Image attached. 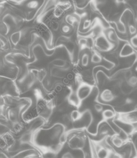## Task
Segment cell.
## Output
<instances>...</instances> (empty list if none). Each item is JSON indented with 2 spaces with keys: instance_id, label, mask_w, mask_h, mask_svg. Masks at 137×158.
<instances>
[{
  "instance_id": "obj_1",
  "label": "cell",
  "mask_w": 137,
  "mask_h": 158,
  "mask_svg": "<svg viewBox=\"0 0 137 158\" xmlns=\"http://www.w3.org/2000/svg\"><path fill=\"white\" fill-rule=\"evenodd\" d=\"M96 47L100 51H107L111 49L112 45L104 35H100L95 41Z\"/></svg>"
},
{
  "instance_id": "obj_2",
  "label": "cell",
  "mask_w": 137,
  "mask_h": 158,
  "mask_svg": "<svg viewBox=\"0 0 137 158\" xmlns=\"http://www.w3.org/2000/svg\"><path fill=\"white\" fill-rule=\"evenodd\" d=\"M69 146L74 150L81 149L85 145L84 139L79 136H75L71 138L69 141Z\"/></svg>"
},
{
  "instance_id": "obj_3",
  "label": "cell",
  "mask_w": 137,
  "mask_h": 158,
  "mask_svg": "<svg viewBox=\"0 0 137 158\" xmlns=\"http://www.w3.org/2000/svg\"><path fill=\"white\" fill-rule=\"evenodd\" d=\"M92 91V88L90 85L87 84H82L77 89V93L81 100L87 98Z\"/></svg>"
},
{
  "instance_id": "obj_4",
  "label": "cell",
  "mask_w": 137,
  "mask_h": 158,
  "mask_svg": "<svg viewBox=\"0 0 137 158\" xmlns=\"http://www.w3.org/2000/svg\"><path fill=\"white\" fill-rule=\"evenodd\" d=\"M133 19L134 14L130 9H125L120 17V20L125 25L127 24L128 25L130 24H133L132 22L133 21Z\"/></svg>"
},
{
  "instance_id": "obj_5",
  "label": "cell",
  "mask_w": 137,
  "mask_h": 158,
  "mask_svg": "<svg viewBox=\"0 0 137 158\" xmlns=\"http://www.w3.org/2000/svg\"><path fill=\"white\" fill-rule=\"evenodd\" d=\"M101 99L105 102H109L115 99V94L109 89H104L100 94Z\"/></svg>"
},
{
  "instance_id": "obj_6",
  "label": "cell",
  "mask_w": 137,
  "mask_h": 158,
  "mask_svg": "<svg viewBox=\"0 0 137 158\" xmlns=\"http://www.w3.org/2000/svg\"><path fill=\"white\" fill-rule=\"evenodd\" d=\"M133 52H134V51L132 46L129 44H125L122 47L120 52V56L122 57H128L131 55Z\"/></svg>"
},
{
  "instance_id": "obj_7",
  "label": "cell",
  "mask_w": 137,
  "mask_h": 158,
  "mask_svg": "<svg viewBox=\"0 0 137 158\" xmlns=\"http://www.w3.org/2000/svg\"><path fill=\"white\" fill-rule=\"evenodd\" d=\"M80 101L81 99L79 98L77 92L76 93H72L69 98H68V101L69 102L74 106H78L80 104Z\"/></svg>"
},
{
  "instance_id": "obj_8",
  "label": "cell",
  "mask_w": 137,
  "mask_h": 158,
  "mask_svg": "<svg viewBox=\"0 0 137 158\" xmlns=\"http://www.w3.org/2000/svg\"><path fill=\"white\" fill-rule=\"evenodd\" d=\"M111 141L112 144L117 148H122L124 143V140L117 134L112 137Z\"/></svg>"
},
{
  "instance_id": "obj_9",
  "label": "cell",
  "mask_w": 137,
  "mask_h": 158,
  "mask_svg": "<svg viewBox=\"0 0 137 158\" xmlns=\"http://www.w3.org/2000/svg\"><path fill=\"white\" fill-rule=\"evenodd\" d=\"M115 27L117 28V30L119 33L120 34H125L127 32V28L125 24L122 22L120 19L117 20L115 22Z\"/></svg>"
},
{
  "instance_id": "obj_10",
  "label": "cell",
  "mask_w": 137,
  "mask_h": 158,
  "mask_svg": "<svg viewBox=\"0 0 137 158\" xmlns=\"http://www.w3.org/2000/svg\"><path fill=\"white\" fill-rule=\"evenodd\" d=\"M22 38V32L20 31H15L10 35V40L14 45H17Z\"/></svg>"
},
{
  "instance_id": "obj_11",
  "label": "cell",
  "mask_w": 137,
  "mask_h": 158,
  "mask_svg": "<svg viewBox=\"0 0 137 158\" xmlns=\"http://www.w3.org/2000/svg\"><path fill=\"white\" fill-rule=\"evenodd\" d=\"M7 116H8L9 120L12 123L18 122V113L15 109H9L7 112Z\"/></svg>"
},
{
  "instance_id": "obj_12",
  "label": "cell",
  "mask_w": 137,
  "mask_h": 158,
  "mask_svg": "<svg viewBox=\"0 0 137 158\" xmlns=\"http://www.w3.org/2000/svg\"><path fill=\"white\" fill-rule=\"evenodd\" d=\"M120 90L124 94H129L131 91V89L133 86L130 85L128 83L127 81H123L120 85Z\"/></svg>"
},
{
  "instance_id": "obj_13",
  "label": "cell",
  "mask_w": 137,
  "mask_h": 158,
  "mask_svg": "<svg viewBox=\"0 0 137 158\" xmlns=\"http://www.w3.org/2000/svg\"><path fill=\"white\" fill-rule=\"evenodd\" d=\"M102 116H103V118L104 119L109 120V119H111V118L114 117L115 113L112 110L109 109H105L103 111Z\"/></svg>"
},
{
  "instance_id": "obj_14",
  "label": "cell",
  "mask_w": 137,
  "mask_h": 158,
  "mask_svg": "<svg viewBox=\"0 0 137 158\" xmlns=\"http://www.w3.org/2000/svg\"><path fill=\"white\" fill-rule=\"evenodd\" d=\"M107 37L109 40L113 42H116L118 41V36L116 32L113 30H109L107 32Z\"/></svg>"
},
{
  "instance_id": "obj_15",
  "label": "cell",
  "mask_w": 137,
  "mask_h": 158,
  "mask_svg": "<svg viewBox=\"0 0 137 158\" xmlns=\"http://www.w3.org/2000/svg\"><path fill=\"white\" fill-rule=\"evenodd\" d=\"M109 154L110 152L108 151L107 149L101 147L99 148L98 151H97V157L100 158H104L106 157H109Z\"/></svg>"
},
{
  "instance_id": "obj_16",
  "label": "cell",
  "mask_w": 137,
  "mask_h": 158,
  "mask_svg": "<svg viewBox=\"0 0 137 158\" xmlns=\"http://www.w3.org/2000/svg\"><path fill=\"white\" fill-rule=\"evenodd\" d=\"M72 121L73 122H76V121H79L80 120L82 114L77 110H72L71 114H70Z\"/></svg>"
},
{
  "instance_id": "obj_17",
  "label": "cell",
  "mask_w": 137,
  "mask_h": 158,
  "mask_svg": "<svg viewBox=\"0 0 137 158\" xmlns=\"http://www.w3.org/2000/svg\"><path fill=\"white\" fill-rule=\"evenodd\" d=\"M53 65L58 67H64L66 65V60L61 59H56L52 62Z\"/></svg>"
},
{
  "instance_id": "obj_18",
  "label": "cell",
  "mask_w": 137,
  "mask_h": 158,
  "mask_svg": "<svg viewBox=\"0 0 137 158\" xmlns=\"http://www.w3.org/2000/svg\"><path fill=\"white\" fill-rule=\"evenodd\" d=\"M32 136H33L32 133H31L29 131L27 132V133H25L21 137L20 140L22 143H28L31 139Z\"/></svg>"
},
{
  "instance_id": "obj_19",
  "label": "cell",
  "mask_w": 137,
  "mask_h": 158,
  "mask_svg": "<svg viewBox=\"0 0 137 158\" xmlns=\"http://www.w3.org/2000/svg\"><path fill=\"white\" fill-rule=\"evenodd\" d=\"M9 26L5 22H2L1 23V33L3 35H7L9 31Z\"/></svg>"
},
{
  "instance_id": "obj_20",
  "label": "cell",
  "mask_w": 137,
  "mask_h": 158,
  "mask_svg": "<svg viewBox=\"0 0 137 158\" xmlns=\"http://www.w3.org/2000/svg\"><path fill=\"white\" fill-rule=\"evenodd\" d=\"M65 21L69 25H72L76 21H77V19L76 17H74L72 15L69 14L67 15L65 17Z\"/></svg>"
},
{
  "instance_id": "obj_21",
  "label": "cell",
  "mask_w": 137,
  "mask_h": 158,
  "mask_svg": "<svg viewBox=\"0 0 137 158\" xmlns=\"http://www.w3.org/2000/svg\"><path fill=\"white\" fill-rule=\"evenodd\" d=\"M102 61L101 56L98 53H94L91 57V62L94 64H98Z\"/></svg>"
},
{
  "instance_id": "obj_22",
  "label": "cell",
  "mask_w": 137,
  "mask_h": 158,
  "mask_svg": "<svg viewBox=\"0 0 137 158\" xmlns=\"http://www.w3.org/2000/svg\"><path fill=\"white\" fill-rule=\"evenodd\" d=\"M78 44L80 47V49H84L85 48H87L88 46V39L82 38L79 40Z\"/></svg>"
},
{
  "instance_id": "obj_23",
  "label": "cell",
  "mask_w": 137,
  "mask_h": 158,
  "mask_svg": "<svg viewBox=\"0 0 137 158\" xmlns=\"http://www.w3.org/2000/svg\"><path fill=\"white\" fill-rule=\"evenodd\" d=\"M127 81L130 85L134 87L135 86H136L137 85V77L131 75L130 78H128L127 80Z\"/></svg>"
},
{
  "instance_id": "obj_24",
  "label": "cell",
  "mask_w": 137,
  "mask_h": 158,
  "mask_svg": "<svg viewBox=\"0 0 137 158\" xmlns=\"http://www.w3.org/2000/svg\"><path fill=\"white\" fill-rule=\"evenodd\" d=\"M47 75V72L44 69H41L37 72V78L40 81H42Z\"/></svg>"
},
{
  "instance_id": "obj_25",
  "label": "cell",
  "mask_w": 137,
  "mask_h": 158,
  "mask_svg": "<svg viewBox=\"0 0 137 158\" xmlns=\"http://www.w3.org/2000/svg\"><path fill=\"white\" fill-rule=\"evenodd\" d=\"M89 62V56L88 54H84L81 58V64L83 66H87Z\"/></svg>"
},
{
  "instance_id": "obj_26",
  "label": "cell",
  "mask_w": 137,
  "mask_h": 158,
  "mask_svg": "<svg viewBox=\"0 0 137 158\" xmlns=\"http://www.w3.org/2000/svg\"><path fill=\"white\" fill-rule=\"evenodd\" d=\"M14 125H13V128L15 131V132L16 133H19L22 130H23V125L20 123H18V122H16L15 123H13Z\"/></svg>"
},
{
  "instance_id": "obj_27",
  "label": "cell",
  "mask_w": 137,
  "mask_h": 158,
  "mask_svg": "<svg viewBox=\"0 0 137 158\" xmlns=\"http://www.w3.org/2000/svg\"><path fill=\"white\" fill-rule=\"evenodd\" d=\"M128 31L131 35H135L137 31V28L133 24L128 25Z\"/></svg>"
},
{
  "instance_id": "obj_28",
  "label": "cell",
  "mask_w": 137,
  "mask_h": 158,
  "mask_svg": "<svg viewBox=\"0 0 137 158\" xmlns=\"http://www.w3.org/2000/svg\"><path fill=\"white\" fill-rule=\"evenodd\" d=\"M62 120L63 122L66 123V124H68L71 122V121L72 120L71 115H69L68 114H65L63 115L62 117Z\"/></svg>"
},
{
  "instance_id": "obj_29",
  "label": "cell",
  "mask_w": 137,
  "mask_h": 158,
  "mask_svg": "<svg viewBox=\"0 0 137 158\" xmlns=\"http://www.w3.org/2000/svg\"><path fill=\"white\" fill-rule=\"evenodd\" d=\"M67 141V135L65 133H61L59 138V142L60 144H64Z\"/></svg>"
},
{
  "instance_id": "obj_30",
  "label": "cell",
  "mask_w": 137,
  "mask_h": 158,
  "mask_svg": "<svg viewBox=\"0 0 137 158\" xmlns=\"http://www.w3.org/2000/svg\"><path fill=\"white\" fill-rule=\"evenodd\" d=\"M27 6L29 9H36L38 6V2L36 1H33L28 2Z\"/></svg>"
},
{
  "instance_id": "obj_31",
  "label": "cell",
  "mask_w": 137,
  "mask_h": 158,
  "mask_svg": "<svg viewBox=\"0 0 137 158\" xmlns=\"http://www.w3.org/2000/svg\"><path fill=\"white\" fill-rule=\"evenodd\" d=\"M61 31L64 33H68L71 31V28L69 25L68 24H65L61 27Z\"/></svg>"
},
{
  "instance_id": "obj_32",
  "label": "cell",
  "mask_w": 137,
  "mask_h": 158,
  "mask_svg": "<svg viewBox=\"0 0 137 158\" xmlns=\"http://www.w3.org/2000/svg\"><path fill=\"white\" fill-rule=\"evenodd\" d=\"M51 28L53 31H57L59 28V23L57 21H53L51 23Z\"/></svg>"
},
{
  "instance_id": "obj_33",
  "label": "cell",
  "mask_w": 137,
  "mask_h": 158,
  "mask_svg": "<svg viewBox=\"0 0 137 158\" xmlns=\"http://www.w3.org/2000/svg\"><path fill=\"white\" fill-rule=\"evenodd\" d=\"M131 44L134 48H137V35L133 36L130 40Z\"/></svg>"
},
{
  "instance_id": "obj_34",
  "label": "cell",
  "mask_w": 137,
  "mask_h": 158,
  "mask_svg": "<svg viewBox=\"0 0 137 158\" xmlns=\"http://www.w3.org/2000/svg\"><path fill=\"white\" fill-rule=\"evenodd\" d=\"M90 25H91V21L88 19H86L84 22L83 28L84 29H87L90 27Z\"/></svg>"
},
{
  "instance_id": "obj_35",
  "label": "cell",
  "mask_w": 137,
  "mask_h": 158,
  "mask_svg": "<svg viewBox=\"0 0 137 158\" xmlns=\"http://www.w3.org/2000/svg\"><path fill=\"white\" fill-rule=\"evenodd\" d=\"M93 107H94V109L97 112H101V111H103V106L101 104H95L94 105Z\"/></svg>"
},
{
  "instance_id": "obj_36",
  "label": "cell",
  "mask_w": 137,
  "mask_h": 158,
  "mask_svg": "<svg viewBox=\"0 0 137 158\" xmlns=\"http://www.w3.org/2000/svg\"><path fill=\"white\" fill-rule=\"evenodd\" d=\"M41 124H42V122L41 120H36L34 123H33V128H34V129L37 128L39 126H41Z\"/></svg>"
},
{
  "instance_id": "obj_37",
  "label": "cell",
  "mask_w": 137,
  "mask_h": 158,
  "mask_svg": "<svg viewBox=\"0 0 137 158\" xmlns=\"http://www.w3.org/2000/svg\"><path fill=\"white\" fill-rule=\"evenodd\" d=\"M97 6H101V5H103L105 4L108 2V0H95Z\"/></svg>"
},
{
  "instance_id": "obj_38",
  "label": "cell",
  "mask_w": 137,
  "mask_h": 158,
  "mask_svg": "<svg viewBox=\"0 0 137 158\" xmlns=\"http://www.w3.org/2000/svg\"><path fill=\"white\" fill-rule=\"evenodd\" d=\"M73 155L69 152H65L63 156H62V157L63 158H72L73 157Z\"/></svg>"
},
{
  "instance_id": "obj_39",
  "label": "cell",
  "mask_w": 137,
  "mask_h": 158,
  "mask_svg": "<svg viewBox=\"0 0 137 158\" xmlns=\"http://www.w3.org/2000/svg\"><path fill=\"white\" fill-rule=\"evenodd\" d=\"M35 14H36V12H35L34 11H33V10L29 12L28 13V19H33V18L34 17Z\"/></svg>"
},
{
  "instance_id": "obj_40",
  "label": "cell",
  "mask_w": 137,
  "mask_h": 158,
  "mask_svg": "<svg viewBox=\"0 0 137 158\" xmlns=\"http://www.w3.org/2000/svg\"><path fill=\"white\" fill-rule=\"evenodd\" d=\"M131 124L132 127H133V130L135 131H137V121L135 122H133Z\"/></svg>"
},
{
  "instance_id": "obj_41",
  "label": "cell",
  "mask_w": 137,
  "mask_h": 158,
  "mask_svg": "<svg viewBox=\"0 0 137 158\" xmlns=\"http://www.w3.org/2000/svg\"><path fill=\"white\" fill-rule=\"evenodd\" d=\"M126 0H115V2L118 4H120V3H123L124 2H125Z\"/></svg>"
},
{
  "instance_id": "obj_42",
  "label": "cell",
  "mask_w": 137,
  "mask_h": 158,
  "mask_svg": "<svg viewBox=\"0 0 137 158\" xmlns=\"http://www.w3.org/2000/svg\"><path fill=\"white\" fill-rule=\"evenodd\" d=\"M136 27H137V19H136Z\"/></svg>"
}]
</instances>
